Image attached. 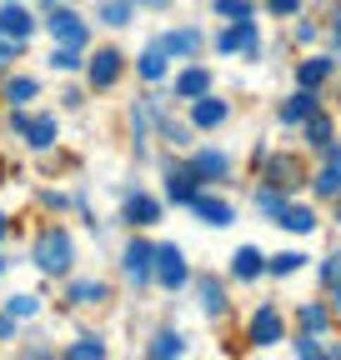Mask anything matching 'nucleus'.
<instances>
[{"instance_id": "f257e3e1", "label": "nucleus", "mask_w": 341, "mask_h": 360, "mask_svg": "<svg viewBox=\"0 0 341 360\" xmlns=\"http://www.w3.org/2000/svg\"><path fill=\"white\" fill-rule=\"evenodd\" d=\"M70 236L66 231H46V236H40L35 240V265L40 270H46V276H66V270H70Z\"/></svg>"}, {"instance_id": "f03ea898", "label": "nucleus", "mask_w": 341, "mask_h": 360, "mask_svg": "<svg viewBox=\"0 0 341 360\" xmlns=\"http://www.w3.org/2000/svg\"><path fill=\"white\" fill-rule=\"evenodd\" d=\"M11 125L25 135L35 150H51L56 146V115H20V110H11Z\"/></svg>"}, {"instance_id": "7ed1b4c3", "label": "nucleus", "mask_w": 341, "mask_h": 360, "mask_svg": "<svg viewBox=\"0 0 341 360\" xmlns=\"http://www.w3.org/2000/svg\"><path fill=\"white\" fill-rule=\"evenodd\" d=\"M156 281L166 290H181L186 285V255L176 245H156Z\"/></svg>"}, {"instance_id": "20e7f679", "label": "nucleus", "mask_w": 341, "mask_h": 360, "mask_svg": "<svg viewBox=\"0 0 341 360\" xmlns=\"http://www.w3.org/2000/svg\"><path fill=\"white\" fill-rule=\"evenodd\" d=\"M216 51H226V56H231V51H246V56L256 60V51H261V35H256V20H236L231 30H221V35H216Z\"/></svg>"}, {"instance_id": "39448f33", "label": "nucleus", "mask_w": 341, "mask_h": 360, "mask_svg": "<svg viewBox=\"0 0 341 360\" xmlns=\"http://www.w3.org/2000/svg\"><path fill=\"white\" fill-rule=\"evenodd\" d=\"M46 25H51V35H56L61 45H85V25H80V15H75V11L56 6V11L46 15Z\"/></svg>"}, {"instance_id": "423d86ee", "label": "nucleus", "mask_w": 341, "mask_h": 360, "mask_svg": "<svg viewBox=\"0 0 341 360\" xmlns=\"http://www.w3.org/2000/svg\"><path fill=\"white\" fill-rule=\"evenodd\" d=\"M125 276H131V281H151L156 276V245H146V240L125 245Z\"/></svg>"}, {"instance_id": "0eeeda50", "label": "nucleus", "mask_w": 341, "mask_h": 360, "mask_svg": "<svg viewBox=\"0 0 341 360\" xmlns=\"http://www.w3.org/2000/svg\"><path fill=\"white\" fill-rule=\"evenodd\" d=\"M266 186L296 191V186H302V165H296L291 155H266Z\"/></svg>"}, {"instance_id": "6e6552de", "label": "nucleus", "mask_w": 341, "mask_h": 360, "mask_svg": "<svg viewBox=\"0 0 341 360\" xmlns=\"http://www.w3.org/2000/svg\"><path fill=\"white\" fill-rule=\"evenodd\" d=\"M251 340L256 345H276L281 340V315H276V305H261L251 315Z\"/></svg>"}, {"instance_id": "1a4fd4ad", "label": "nucleus", "mask_w": 341, "mask_h": 360, "mask_svg": "<svg viewBox=\"0 0 341 360\" xmlns=\"http://www.w3.org/2000/svg\"><path fill=\"white\" fill-rule=\"evenodd\" d=\"M261 270H271V265H266V255L256 250V245H241V250L231 255V276H236V281H256Z\"/></svg>"}, {"instance_id": "9d476101", "label": "nucleus", "mask_w": 341, "mask_h": 360, "mask_svg": "<svg viewBox=\"0 0 341 360\" xmlns=\"http://www.w3.org/2000/svg\"><path fill=\"white\" fill-rule=\"evenodd\" d=\"M226 115H231V110H226V101H216V96H201V101L191 105V125H201V130H216Z\"/></svg>"}, {"instance_id": "9b49d317", "label": "nucleus", "mask_w": 341, "mask_h": 360, "mask_svg": "<svg viewBox=\"0 0 341 360\" xmlns=\"http://www.w3.org/2000/svg\"><path fill=\"white\" fill-rule=\"evenodd\" d=\"M120 80V56L116 51H96V60H91V85L96 90H111Z\"/></svg>"}, {"instance_id": "f8f14e48", "label": "nucleus", "mask_w": 341, "mask_h": 360, "mask_svg": "<svg viewBox=\"0 0 341 360\" xmlns=\"http://www.w3.org/2000/svg\"><path fill=\"white\" fill-rule=\"evenodd\" d=\"M35 30V15L25 11V6H6L0 11V35H11V40H25Z\"/></svg>"}, {"instance_id": "ddd939ff", "label": "nucleus", "mask_w": 341, "mask_h": 360, "mask_svg": "<svg viewBox=\"0 0 341 360\" xmlns=\"http://www.w3.org/2000/svg\"><path fill=\"white\" fill-rule=\"evenodd\" d=\"M321 155H326V170L316 175V195H331V200H336V195H341V150L326 146Z\"/></svg>"}, {"instance_id": "4468645a", "label": "nucleus", "mask_w": 341, "mask_h": 360, "mask_svg": "<svg viewBox=\"0 0 341 360\" xmlns=\"http://www.w3.org/2000/svg\"><path fill=\"white\" fill-rule=\"evenodd\" d=\"M191 210H196L206 225H231V205H226V200H216V195H201V191H196Z\"/></svg>"}, {"instance_id": "2eb2a0df", "label": "nucleus", "mask_w": 341, "mask_h": 360, "mask_svg": "<svg viewBox=\"0 0 341 360\" xmlns=\"http://www.w3.org/2000/svg\"><path fill=\"white\" fill-rule=\"evenodd\" d=\"M166 195L176 205H191L196 200V170H170L166 175Z\"/></svg>"}, {"instance_id": "dca6fc26", "label": "nucleus", "mask_w": 341, "mask_h": 360, "mask_svg": "<svg viewBox=\"0 0 341 360\" xmlns=\"http://www.w3.org/2000/svg\"><path fill=\"white\" fill-rule=\"evenodd\" d=\"M311 101H316V96L302 85V90H296V96L281 105V120H286V125H302V120H311V115H316V105H311Z\"/></svg>"}, {"instance_id": "f3484780", "label": "nucleus", "mask_w": 341, "mask_h": 360, "mask_svg": "<svg viewBox=\"0 0 341 360\" xmlns=\"http://www.w3.org/2000/svg\"><path fill=\"white\" fill-rule=\"evenodd\" d=\"M206 90H211V75L206 70H181L176 75V101H201Z\"/></svg>"}, {"instance_id": "a211bd4d", "label": "nucleus", "mask_w": 341, "mask_h": 360, "mask_svg": "<svg viewBox=\"0 0 341 360\" xmlns=\"http://www.w3.org/2000/svg\"><path fill=\"white\" fill-rule=\"evenodd\" d=\"M191 170H196V180H221L231 165H226V155H221V150H201V155L191 160Z\"/></svg>"}, {"instance_id": "6ab92c4d", "label": "nucleus", "mask_w": 341, "mask_h": 360, "mask_svg": "<svg viewBox=\"0 0 341 360\" xmlns=\"http://www.w3.org/2000/svg\"><path fill=\"white\" fill-rule=\"evenodd\" d=\"M161 45H166V56H196L201 51V30H170Z\"/></svg>"}, {"instance_id": "aec40b11", "label": "nucleus", "mask_w": 341, "mask_h": 360, "mask_svg": "<svg viewBox=\"0 0 341 360\" xmlns=\"http://www.w3.org/2000/svg\"><path fill=\"white\" fill-rule=\"evenodd\" d=\"M276 225H286V231H296V236H306V231H316V215H311L306 205H286V210L276 215Z\"/></svg>"}, {"instance_id": "412c9836", "label": "nucleus", "mask_w": 341, "mask_h": 360, "mask_svg": "<svg viewBox=\"0 0 341 360\" xmlns=\"http://www.w3.org/2000/svg\"><path fill=\"white\" fill-rule=\"evenodd\" d=\"M156 215H161V205L151 195H131V200H125V220H131V225H156Z\"/></svg>"}, {"instance_id": "4be33fe9", "label": "nucleus", "mask_w": 341, "mask_h": 360, "mask_svg": "<svg viewBox=\"0 0 341 360\" xmlns=\"http://www.w3.org/2000/svg\"><path fill=\"white\" fill-rule=\"evenodd\" d=\"M326 75H331V60L326 56H311V60H302V70H296V80H302L306 90H316Z\"/></svg>"}, {"instance_id": "5701e85b", "label": "nucleus", "mask_w": 341, "mask_h": 360, "mask_svg": "<svg viewBox=\"0 0 341 360\" xmlns=\"http://www.w3.org/2000/svg\"><path fill=\"white\" fill-rule=\"evenodd\" d=\"M141 75L146 80H161L166 75V45H151V51L141 56Z\"/></svg>"}, {"instance_id": "b1692460", "label": "nucleus", "mask_w": 341, "mask_h": 360, "mask_svg": "<svg viewBox=\"0 0 341 360\" xmlns=\"http://www.w3.org/2000/svg\"><path fill=\"white\" fill-rule=\"evenodd\" d=\"M302 265H306L302 250H281V255H271V276H296Z\"/></svg>"}, {"instance_id": "393cba45", "label": "nucleus", "mask_w": 341, "mask_h": 360, "mask_svg": "<svg viewBox=\"0 0 341 360\" xmlns=\"http://www.w3.org/2000/svg\"><path fill=\"white\" fill-rule=\"evenodd\" d=\"M306 141H311L316 150L331 146V120H326V115H311V120H306Z\"/></svg>"}, {"instance_id": "a878e982", "label": "nucleus", "mask_w": 341, "mask_h": 360, "mask_svg": "<svg viewBox=\"0 0 341 360\" xmlns=\"http://www.w3.org/2000/svg\"><path fill=\"white\" fill-rule=\"evenodd\" d=\"M70 300L75 305H96V300H106V285L101 281H80V285H70Z\"/></svg>"}, {"instance_id": "bb28decb", "label": "nucleus", "mask_w": 341, "mask_h": 360, "mask_svg": "<svg viewBox=\"0 0 341 360\" xmlns=\"http://www.w3.org/2000/svg\"><path fill=\"white\" fill-rule=\"evenodd\" d=\"M201 305H206L211 315H221V310H226V290H221L216 281H201Z\"/></svg>"}, {"instance_id": "cd10ccee", "label": "nucleus", "mask_w": 341, "mask_h": 360, "mask_svg": "<svg viewBox=\"0 0 341 360\" xmlns=\"http://www.w3.org/2000/svg\"><path fill=\"white\" fill-rule=\"evenodd\" d=\"M101 20H106V25H125V20H131V0H106V6H101Z\"/></svg>"}, {"instance_id": "c85d7f7f", "label": "nucleus", "mask_w": 341, "mask_h": 360, "mask_svg": "<svg viewBox=\"0 0 341 360\" xmlns=\"http://www.w3.org/2000/svg\"><path fill=\"white\" fill-rule=\"evenodd\" d=\"M35 90H40V85H35V80H25V75H20V80H6V101H11V105H20V101H30V96H35Z\"/></svg>"}, {"instance_id": "c756f323", "label": "nucleus", "mask_w": 341, "mask_h": 360, "mask_svg": "<svg viewBox=\"0 0 341 360\" xmlns=\"http://www.w3.org/2000/svg\"><path fill=\"white\" fill-rule=\"evenodd\" d=\"M75 51H80V45H56V51H51V65H56V70H75V65H80Z\"/></svg>"}, {"instance_id": "7c9ffc66", "label": "nucleus", "mask_w": 341, "mask_h": 360, "mask_svg": "<svg viewBox=\"0 0 341 360\" xmlns=\"http://www.w3.org/2000/svg\"><path fill=\"white\" fill-rule=\"evenodd\" d=\"M181 350H186V340H181V335H170V330L151 340V355H181Z\"/></svg>"}, {"instance_id": "2f4dec72", "label": "nucleus", "mask_w": 341, "mask_h": 360, "mask_svg": "<svg viewBox=\"0 0 341 360\" xmlns=\"http://www.w3.org/2000/svg\"><path fill=\"white\" fill-rule=\"evenodd\" d=\"M70 355H75V360H91V355L101 360V355H106V345H101V340H75V345H70Z\"/></svg>"}, {"instance_id": "473e14b6", "label": "nucleus", "mask_w": 341, "mask_h": 360, "mask_svg": "<svg viewBox=\"0 0 341 360\" xmlns=\"http://www.w3.org/2000/svg\"><path fill=\"white\" fill-rule=\"evenodd\" d=\"M216 15H226V20H246V0H216Z\"/></svg>"}, {"instance_id": "72a5a7b5", "label": "nucleus", "mask_w": 341, "mask_h": 360, "mask_svg": "<svg viewBox=\"0 0 341 360\" xmlns=\"http://www.w3.org/2000/svg\"><path fill=\"white\" fill-rule=\"evenodd\" d=\"M35 310H40L35 295H16V300H11V315H35Z\"/></svg>"}, {"instance_id": "f704fd0d", "label": "nucleus", "mask_w": 341, "mask_h": 360, "mask_svg": "<svg viewBox=\"0 0 341 360\" xmlns=\"http://www.w3.org/2000/svg\"><path fill=\"white\" fill-rule=\"evenodd\" d=\"M302 321H306V330H321V326H326V310H321V305H306Z\"/></svg>"}, {"instance_id": "c9c22d12", "label": "nucleus", "mask_w": 341, "mask_h": 360, "mask_svg": "<svg viewBox=\"0 0 341 360\" xmlns=\"http://www.w3.org/2000/svg\"><path fill=\"white\" fill-rule=\"evenodd\" d=\"M296 6H302V0H266L271 15H296Z\"/></svg>"}, {"instance_id": "e433bc0d", "label": "nucleus", "mask_w": 341, "mask_h": 360, "mask_svg": "<svg viewBox=\"0 0 341 360\" xmlns=\"http://www.w3.org/2000/svg\"><path fill=\"white\" fill-rule=\"evenodd\" d=\"M296 355H331V350H321L311 335H302V340H296Z\"/></svg>"}, {"instance_id": "4c0bfd02", "label": "nucleus", "mask_w": 341, "mask_h": 360, "mask_svg": "<svg viewBox=\"0 0 341 360\" xmlns=\"http://www.w3.org/2000/svg\"><path fill=\"white\" fill-rule=\"evenodd\" d=\"M331 40H336V51H341V11H331Z\"/></svg>"}, {"instance_id": "58836bf2", "label": "nucleus", "mask_w": 341, "mask_h": 360, "mask_svg": "<svg viewBox=\"0 0 341 360\" xmlns=\"http://www.w3.org/2000/svg\"><path fill=\"white\" fill-rule=\"evenodd\" d=\"M11 321L16 315H0V340H11Z\"/></svg>"}, {"instance_id": "ea45409f", "label": "nucleus", "mask_w": 341, "mask_h": 360, "mask_svg": "<svg viewBox=\"0 0 341 360\" xmlns=\"http://www.w3.org/2000/svg\"><path fill=\"white\" fill-rule=\"evenodd\" d=\"M336 310H341V276H336Z\"/></svg>"}, {"instance_id": "a19ab883", "label": "nucleus", "mask_w": 341, "mask_h": 360, "mask_svg": "<svg viewBox=\"0 0 341 360\" xmlns=\"http://www.w3.org/2000/svg\"><path fill=\"white\" fill-rule=\"evenodd\" d=\"M0 240H6V215H0Z\"/></svg>"}, {"instance_id": "79ce46f5", "label": "nucleus", "mask_w": 341, "mask_h": 360, "mask_svg": "<svg viewBox=\"0 0 341 360\" xmlns=\"http://www.w3.org/2000/svg\"><path fill=\"white\" fill-rule=\"evenodd\" d=\"M336 220H341V205H336Z\"/></svg>"}, {"instance_id": "37998d69", "label": "nucleus", "mask_w": 341, "mask_h": 360, "mask_svg": "<svg viewBox=\"0 0 341 360\" xmlns=\"http://www.w3.org/2000/svg\"><path fill=\"white\" fill-rule=\"evenodd\" d=\"M0 270H6V260H0Z\"/></svg>"}]
</instances>
